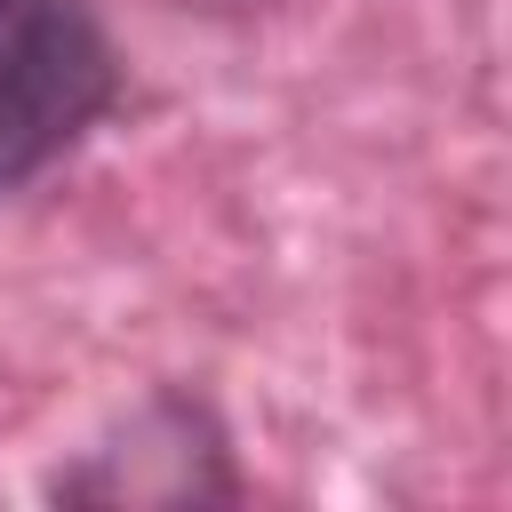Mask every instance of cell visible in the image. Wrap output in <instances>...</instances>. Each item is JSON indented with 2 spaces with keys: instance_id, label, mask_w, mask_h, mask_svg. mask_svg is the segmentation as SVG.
<instances>
[{
  "instance_id": "1",
  "label": "cell",
  "mask_w": 512,
  "mask_h": 512,
  "mask_svg": "<svg viewBox=\"0 0 512 512\" xmlns=\"http://www.w3.org/2000/svg\"><path fill=\"white\" fill-rule=\"evenodd\" d=\"M120 96L88 0H0V192L56 168Z\"/></svg>"
},
{
  "instance_id": "2",
  "label": "cell",
  "mask_w": 512,
  "mask_h": 512,
  "mask_svg": "<svg viewBox=\"0 0 512 512\" xmlns=\"http://www.w3.org/2000/svg\"><path fill=\"white\" fill-rule=\"evenodd\" d=\"M56 496H72V504H224V496H240V480L224 464V432L208 424V408L168 392L144 416H128L120 440L88 448V464L56 472Z\"/></svg>"
},
{
  "instance_id": "3",
  "label": "cell",
  "mask_w": 512,
  "mask_h": 512,
  "mask_svg": "<svg viewBox=\"0 0 512 512\" xmlns=\"http://www.w3.org/2000/svg\"><path fill=\"white\" fill-rule=\"evenodd\" d=\"M184 8H216V16H248V8H264V0H184Z\"/></svg>"
}]
</instances>
